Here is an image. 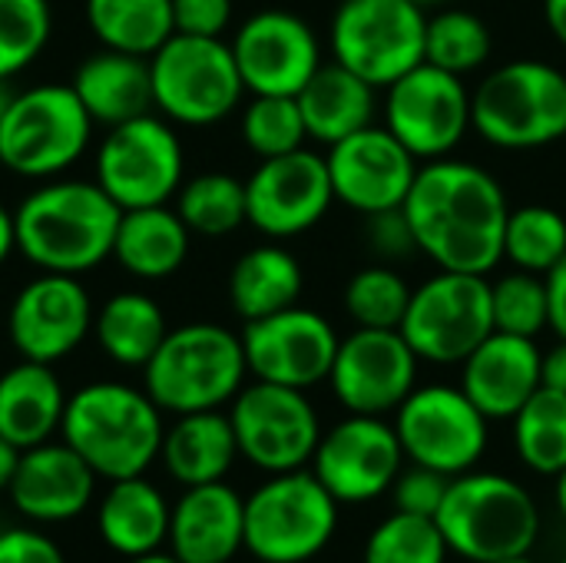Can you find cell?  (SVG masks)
<instances>
[{
  "label": "cell",
  "instance_id": "49",
  "mask_svg": "<svg viewBox=\"0 0 566 563\" xmlns=\"http://www.w3.org/2000/svg\"><path fill=\"white\" fill-rule=\"evenodd\" d=\"M541 385L566 395V338L541 355Z\"/></svg>",
  "mask_w": 566,
  "mask_h": 563
},
{
  "label": "cell",
  "instance_id": "32",
  "mask_svg": "<svg viewBox=\"0 0 566 563\" xmlns=\"http://www.w3.org/2000/svg\"><path fill=\"white\" fill-rule=\"evenodd\" d=\"M302 289L305 272L298 259L275 242L242 252L229 272V305L242 322H255L298 305Z\"/></svg>",
  "mask_w": 566,
  "mask_h": 563
},
{
  "label": "cell",
  "instance_id": "53",
  "mask_svg": "<svg viewBox=\"0 0 566 563\" xmlns=\"http://www.w3.org/2000/svg\"><path fill=\"white\" fill-rule=\"evenodd\" d=\"M126 563H182L176 561L172 554H163V551H156V554H143V557H129Z\"/></svg>",
  "mask_w": 566,
  "mask_h": 563
},
{
  "label": "cell",
  "instance_id": "12",
  "mask_svg": "<svg viewBox=\"0 0 566 563\" xmlns=\"http://www.w3.org/2000/svg\"><path fill=\"white\" fill-rule=\"evenodd\" d=\"M182 143L166 116L143 113L106 129L96 183L119 209L166 206L182 186Z\"/></svg>",
  "mask_w": 566,
  "mask_h": 563
},
{
  "label": "cell",
  "instance_id": "22",
  "mask_svg": "<svg viewBox=\"0 0 566 563\" xmlns=\"http://www.w3.org/2000/svg\"><path fill=\"white\" fill-rule=\"evenodd\" d=\"M328 179L335 202L358 216L398 209L418 176V159L388 133V126H365L328 146Z\"/></svg>",
  "mask_w": 566,
  "mask_h": 563
},
{
  "label": "cell",
  "instance_id": "54",
  "mask_svg": "<svg viewBox=\"0 0 566 563\" xmlns=\"http://www.w3.org/2000/svg\"><path fill=\"white\" fill-rule=\"evenodd\" d=\"M10 100H13V90H10L7 80H0V123H3V116H7V110H10Z\"/></svg>",
  "mask_w": 566,
  "mask_h": 563
},
{
  "label": "cell",
  "instance_id": "4",
  "mask_svg": "<svg viewBox=\"0 0 566 563\" xmlns=\"http://www.w3.org/2000/svg\"><path fill=\"white\" fill-rule=\"evenodd\" d=\"M249 375L242 335L216 322L169 329L143 368L146 395L172 415L232 405Z\"/></svg>",
  "mask_w": 566,
  "mask_h": 563
},
{
  "label": "cell",
  "instance_id": "16",
  "mask_svg": "<svg viewBox=\"0 0 566 563\" xmlns=\"http://www.w3.org/2000/svg\"><path fill=\"white\" fill-rule=\"evenodd\" d=\"M405 461L395 425L378 415H348L322 431L312 455V475L338 504H368L391 491Z\"/></svg>",
  "mask_w": 566,
  "mask_h": 563
},
{
  "label": "cell",
  "instance_id": "28",
  "mask_svg": "<svg viewBox=\"0 0 566 563\" xmlns=\"http://www.w3.org/2000/svg\"><path fill=\"white\" fill-rule=\"evenodd\" d=\"M66 411V392L53 365L20 358L0 375V435L20 451L50 441Z\"/></svg>",
  "mask_w": 566,
  "mask_h": 563
},
{
  "label": "cell",
  "instance_id": "8",
  "mask_svg": "<svg viewBox=\"0 0 566 563\" xmlns=\"http://www.w3.org/2000/svg\"><path fill=\"white\" fill-rule=\"evenodd\" d=\"M93 126L70 83L13 93L0 123V166L23 179H53L86 153Z\"/></svg>",
  "mask_w": 566,
  "mask_h": 563
},
{
  "label": "cell",
  "instance_id": "5",
  "mask_svg": "<svg viewBox=\"0 0 566 563\" xmlns=\"http://www.w3.org/2000/svg\"><path fill=\"white\" fill-rule=\"evenodd\" d=\"M434 521L448 551L474 563L531 554L541 538V511L531 491L494 471H464L451 478Z\"/></svg>",
  "mask_w": 566,
  "mask_h": 563
},
{
  "label": "cell",
  "instance_id": "58",
  "mask_svg": "<svg viewBox=\"0 0 566 563\" xmlns=\"http://www.w3.org/2000/svg\"><path fill=\"white\" fill-rule=\"evenodd\" d=\"M560 563H566V557H564V561H560Z\"/></svg>",
  "mask_w": 566,
  "mask_h": 563
},
{
  "label": "cell",
  "instance_id": "15",
  "mask_svg": "<svg viewBox=\"0 0 566 563\" xmlns=\"http://www.w3.org/2000/svg\"><path fill=\"white\" fill-rule=\"evenodd\" d=\"M385 126L418 163L444 159L474 129L471 90L461 76L424 60L385 86Z\"/></svg>",
  "mask_w": 566,
  "mask_h": 563
},
{
  "label": "cell",
  "instance_id": "38",
  "mask_svg": "<svg viewBox=\"0 0 566 563\" xmlns=\"http://www.w3.org/2000/svg\"><path fill=\"white\" fill-rule=\"evenodd\" d=\"M566 256V219L551 206L511 209L504 229V259L514 269L547 275Z\"/></svg>",
  "mask_w": 566,
  "mask_h": 563
},
{
  "label": "cell",
  "instance_id": "31",
  "mask_svg": "<svg viewBox=\"0 0 566 563\" xmlns=\"http://www.w3.org/2000/svg\"><path fill=\"white\" fill-rule=\"evenodd\" d=\"M192 232L182 222V216L169 206H143V209H123L113 256L123 272L136 279H169L182 269L189 259Z\"/></svg>",
  "mask_w": 566,
  "mask_h": 563
},
{
  "label": "cell",
  "instance_id": "19",
  "mask_svg": "<svg viewBox=\"0 0 566 563\" xmlns=\"http://www.w3.org/2000/svg\"><path fill=\"white\" fill-rule=\"evenodd\" d=\"M229 46L252 96H298L322 66V43L312 23L279 7L252 13Z\"/></svg>",
  "mask_w": 566,
  "mask_h": 563
},
{
  "label": "cell",
  "instance_id": "44",
  "mask_svg": "<svg viewBox=\"0 0 566 563\" xmlns=\"http://www.w3.org/2000/svg\"><path fill=\"white\" fill-rule=\"evenodd\" d=\"M451 478L421 465H411L408 471L401 468V475L391 484V498H395V511L405 514H418V518H438L441 501L448 494Z\"/></svg>",
  "mask_w": 566,
  "mask_h": 563
},
{
  "label": "cell",
  "instance_id": "39",
  "mask_svg": "<svg viewBox=\"0 0 566 563\" xmlns=\"http://www.w3.org/2000/svg\"><path fill=\"white\" fill-rule=\"evenodd\" d=\"M411 292L415 289L398 269H391L388 262H375L348 279L345 312L355 329H401Z\"/></svg>",
  "mask_w": 566,
  "mask_h": 563
},
{
  "label": "cell",
  "instance_id": "9",
  "mask_svg": "<svg viewBox=\"0 0 566 563\" xmlns=\"http://www.w3.org/2000/svg\"><path fill=\"white\" fill-rule=\"evenodd\" d=\"M153 106L182 126H212L226 119L245 93L232 46L222 37L172 33L153 56Z\"/></svg>",
  "mask_w": 566,
  "mask_h": 563
},
{
  "label": "cell",
  "instance_id": "55",
  "mask_svg": "<svg viewBox=\"0 0 566 563\" xmlns=\"http://www.w3.org/2000/svg\"><path fill=\"white\" fill-rule=\"evenodd\" d=\"M557 508H560V514L566 518V471L557 475Z\"/></svg>",
  "mask_w": 566,
  "mask_h": 563
},
{
  "label": "cell",
  "instance_id": "1",
  "mask_svg": "<svg viewBox=\"0 0 566 563\" xmlns=\"http://www.w3.org/2000/svg\"><path fill=\"white\" fill-rule=\"evenodd\" d=\"M401 209L418 252L438 269L488 275L504 262L511 202L501 183L478 163L451 156L424 163Z\"/></svg>",
  "mask_w": 566,
  "mask_h": 563
},
{
  "label": "cell",
  "instance_id": "3",
  "mask_svg": "<svg viewBox=\"0 0 566 563\" xmlns=\"http://www.w3.org/2000/svg\"><path fill=\"white\" fill-rule=\"evenodd\" d=\"M163 435V408L146 388L123 382L83 385L66 398L60 425V438L106 481L146 475L159 458Z\"/></svg>",
  "mask_w": 566,
  "mask_h": 563
},
{
  "label": "cell",
  "instance_id": "17",
  "mask_svg": "<svg viewBox=\"0 0 566 563\" xmlns=\"http://www.w3.org/2000/svg\"><path fill=\"white\" fill-rule=\"evenodd\" d=\"M418 355L398 329H355L338 342L328 385L348 415H391L418 388Z\"/></svg>",
  "mask_w": 566,
  "mask_h": 563
},
{
  "label": "cell",
  "instance_id": "30",
  "mask_svg": "<svg viewBox=\"0 0 566 563\" xmlns=\"http://www.w3.org/2000/svg\"><path fill=\"white\" fill-rule=\"evenodd\" d=\"M169 514L163 491L146 481V475L109 481V491L99 501L96 528L109 551L119 557L156 554L169 541Z\"/></svg>",
  "mask_w": 566,
  "mask_h": 563
},
{
  "label": "cell",
  "instance_id": "7",
  "mask_svg": "<svg viewBox=\"0 0 566 563\" xmlns=\"http://www.w3.org/2000/svg\"><path fill=\"white\" fill-rule=\"evenodd\" d=\"M338 528V501L312 471L269 475L245 498V551L262 563H308Z\"/></svg>",
  "mask_w": 566,
  "mask_h": 563
},
{
  "label": "cell",
  "instance_id": "18",
  "mask_svg": "<svg viewBox=\"0 0 566 563\" xmlns=\"http://www.w3.org/2000/svg\"><path fill=\"white\" fill-rule=\"evenodd\" d=\"M338 342L342 338L332 322L302 305L245 322L242 329L249 375L302 392L318 382H328Z\"/></svg>",
  "mask_w": 566,
  "mask_h": 563
},
{
  "label": "cell",
  "instance_id": "24",
  "mask_svg": "<svg viewBox=\"0 0 566 563\" xmlns=\"http://www.w3.org/2000/svg\"><path fill=\"white\" fill-rule=\"evenodd\" d=\"M537 338L491 332L464 362L461 388L488 421H511L541 388Z\"/></svg>",
  "mask_w": 566,
  "mask_h": 563
},
{
  "label": "cell",
  "instance_id": "14",
  "mask_svg": "<svg viewBox=\"0 0 566 563\" xmlns=\"http://www.w3.org/2000/svg\"><path fill=\"white\" fill-rule=\"evenodd\" d=\"M488 418L454 385L415 388L395 411V431L411 465L458 478L488 451Z\"/></svg>",
  "mask_w": 566,
  "mask_h": 563
},
{
  "label": "cell",
  "instance_id": "37",
  "mask_svg": "<svg viewBox=\"0 0 566 563\" xmlns=\"http://www.w3.org/2000/svg\"><path fill=\"white\" fill-rule=\"evenodd\" d=\"M494 50V37L491 27L471 13V10H441L434 17H428V30H424V60L464 76L471 70H481L488 63Z\"/></svg>",
  "mask_w": 566,
  "mask_h": 563
},
{
  "label": "cell",
  "instance_id": "10",
  "mask_svg": "<svg viewBox=\"0 0 566 563\" xmlns=\"http://www.w3.org/2000/svg\"><path fill=\"white\" fill-rule=\"evenodd\" d=\"M424 30L428 13L411 0H342L328 27V46L332 60L385 90L424 63Z\"/></svg>",
  "mask_w": 566,
  "mask_h": 563
},
{
  "label": "cell",
  "instance_id": "33",
  "mask_svg": "<svg viewBox=\"0 0 566 563\" xmlns=\"http://www.w3.org/2000/svg\"><path fill=\"white\" fill-rule=\"evenodd\" d=\"M166 315L143 292H116L93 315V335L103 355L123 368H146L166 338Z\"/></svg>",
  "mask_w": 566,
  "mask_h": 563
},
{
  "label": "cell",
  "instance_id": "21",
  "mask_svg": "<svg viewBox=\"0 0 566 563\" xmlns=\"http://www.w3.org/2000/svg\"><path fill=\"white\" fill-rule=\"evenodd\" d=\"M93 302L80 275L40 272L10 302L7 335L20 358L53 365L93 332Z\"/></svg>",
  "mask_w": 566,
  "mask_h": 563
},
{
  "label": "cell",
  "instance_id": "42",
  "mask_svg": "<svg viewBox=\"0 0 566 563\" xmlns=\"http://www.w3.org/2000/svg\"><path fill=\"white\" fill-rule=\"evenodd\" d=\"M242 139L259 159L285 156L305 146L308 129L295 96H252L242 110Z\"/></svg>",
  "mask_w": 566,
  "mask_h": 563
},
{
  "label": "cell",
  "instance_id": "13",
  "mask_svg": "<svg viewBox=\"0 0 566 563\" xmlns=\"http://www.w3.org/2000/svg\"><path fill=\"white\" fill-rule=\"evenodd\" d=\"M229 421L239 441V458L265 475L305 468L322 441L318 411L305 392L259 378L242 385L232 398Z\"/></svg>",
  "mask_w": 566,
  "mask_h": 563
},
{
  "label": "cell",
  "instance_id": "51",
  "mask_svg": "<svg viewBox=\"0 0 566 563\" xmlns=\"http://www.w3.org/2000/svg\"><path fill=\"white\" fill-rule=\"evenodd\" d=\"M544 20H547L554 40L566 50V0H544Z\"/></svg>",
  "mask_w": 566,
  "mask_h": 563
},
{
  "label": "cell",
  "instance_id": "35",
  "mask_svg": "<svg viewBox=\"0 0 566 563\" xmlns=\"http://www.w3.org/2000/svg\"><path fill=\"white\" fill-rule=\"evenodd\" d=\"M517 458L544 478L566 471V395L554 388H537L527 405L511 418Z\"/></svg>",
  "mask_w": 566,
  "mask_h": 563
},
{
  "label": "cell",
  "instance_id": "34",
  "mask_svg": "<svg viewBox=\"0 0 566 563\" xmlns=\"http://www.w3.org/2000/svg\"><path fill=\"white\" fill-rule=\"evenodd\" d=\"M86 27L119 53L153 56L172 33V0H86Z\"/></svg>",
  "mask_w": 566,
  "mask_h": 563
},
{
  "label": "cell",
  "instance_id": "23",
  "mask_svg": "<svg viewBox=\"0 0 566 563\" xmlns=\"http://www.w3.org/2000/svg\"><path fill=\"white\" fill-rule=\"evenodd\" d=\"M96 491V471L66 445L43 441L20 455L7 488L13 508L40 524H63L83 514Z\"/></svg>",
  "mask_w": 566,
  "mask_h": 563
},
{
  "label": "cell",
  "instance_id": "41",
  "mask_svg": "<svg viewBox=\"0 0 566 563\" xmlns=\"http://www.w3.org/2000/svg\"><path fill=\"white\" fill-rule=\"evenodd\" d=\"M491 315H494V332L537 338L544 329H551L544 275L514 269L497 282H491Z\"/></svg>",
  "mask_w": 566,
  "mask_h": 563
},
{
  "label": "cell",
  "instance_id": "50",
  "mask_svg": "<svg viewBox=\"0 0 566 563\" xmlns=\"http://www.w3.org/2000/svg\"><path fill=\"white\" fill-rule=\"evenodd\" d=\"M20 448L13 445V441H7L3 435H0V491H7L10 488V481H13V475H17V465H20Z\"/></svg>",
  "mask_w": 566,
  "mask_h": 563
},
{
  "label": "cell",
  "instance_id": "20",
  "mask_svg": "<svg viewBox=\"0 0 566 563\" xmlns=\"http://www.w3.org/2000/svg\"><path fill=\"white\" fill-rule=\"evenodd\" d=\"M335 202L328 163L312 149L262 159L245 179L249 226L269 239H292L318 226Z\"/></svg>",
  "mask_w": 566,
  "mask_h": 563
},
{
  "label": "cell",
  "instance_id": "36",
  "mask_svg": "<svg viewBox=\"0 0 566 563\" xmlns=\"http://www.w3.org/2000/svg\"><path fill=\"white\" fill-rule=\"evenodd\" d=\"M176 212L182 216L192 236H229L249 222L245 183L229 173H202L179 186Z\"/></svg>",
  "mask_w": 566,
  "mask_h": 563
},
{
  "label": "cell",
  "instance_id": "40",
  "mask_svg": "<svg viewBox=\"0 0 566 563\" xmlns=\"http://www.w3.org/2000/svg\"><path fill=\"white\" fill-rule=\"evenodd\" d=\"M448 554L438 521L405 511L385 518L365 544V563H444Z\"/></svg>",
  "mask_w": 566,
  "mask_h": 563
},
{
  "label": "cell",
  "instance_id": "57",
  "mask_svg": "<svg viewBox=\"0 0 566 563\" xmlns=\"http://www.w3.org/2000/svg\"><path fill=\"white\" fill-rule=\"evenodd\" d=\"M411 3H418V7H431V3H441V0H411Z\"/></svg>",
  "mask_w": 566,
  "mask_h": 563
},
{
  "label": "cell",
  "instance_id": "27",
  "mask_svg": "<svg viewBox=\"0 0 566 563\" xmlns=\"http://www.w3.org/2000/svg\"><path fill=\"white\" fill-rule=\"evenodd\" d=\"M375 93L378 90L368 80H361L338 60L322 63L295 96L308 139L322 146H335L338 139L371 126L378 106Z\"/></svg>",
  "mask_w": 566,
  "mask_h": 563
},
{
  "label": "cell",
  "instance_id": "26",
  "mask_svg": "<svg viewBox=\"0 0 566 563\" xmlns=\"http://www.w3.org/2000/svg\"><path fill=\"white\" fill-rule=\"evenodd\" d=\"M73 93L86 106L93 123H103L106 129L116 123H126L133 116L153 113V76H149V60L119 53V50H96L90 53L73 80Z\"/></svg>",
  "mask_w": 566,
  "mask_h": 563
},
{
  "label": "cell",
  "instance_id": "52",
  "mask_svg": "<svg viewBox=\"0 0 566 563\" xmlns=\"http://www.w3.org/2000/svg\"><path fill=\"white\" fill-rule=\"evenodd\" d=\"M13 249H17V222H13V212L0 202V265L7 262Z\"/></svg>",
  "mask_w": 566,
  "mask_h": 563
},
{
  "label": "cell",
  "instance_id": "11",
  "mask_svg": "<svg viewBox=\"0 0 566 563\" xmlns=\"http://www.w3.org/2000/svg\"><path fill=\"white\" fill-rule=\"evenodd\" d=\"M398 332L421 362L461 365L494 332L488 275L438 269L411 292Z\"/></svg>",
  "mask_w": 566,
  "mask_h": 563
},
{
  "label": "cell",
  "instance_id": "47",
  "mask_svg": "<svg viewBox=\"0 0 566 563\" xmlns=\"http://www.w3.org/2000/svg\"><path fill=\"white\" fill-rule=\"evenodd\" d=\"M0 563H66V557L46 534L10 528L0 531Z\"/></svg>",
  "mask_w": 566,
  "mask_h": 563
},
{
  "label": "cell",
  "instance_id": "59",
  "mask_svg": "<svg viewBox=\"0 0 566 563\" xmlns=\"http://www.w3.org/2000/svg\"><path fill=\"white\" fill-rule=\"evenodd\" d=\"M564 139H566V136H564Z\"/></svg>",
  "mask_w": 566,
  "mask_h": 563
},
{
  "label": "cell",
  "instance_id": "45",
  "mask_svg": "<svg viewBox=\"0 0 566 563\" xmlns=\"http://www.w3.org/2000/svg\"><path fill=\"white\" fill-rule=\"evenodd\" d=\"M365 239H368V249L381 262H401L408 256H418V242L401 206L365 216Z\"/></svg>",
  "mask_w": 566,
  "mask_h": 563
},
{
  "label": "cell",
  "instance_id": "29",
  "mask_svg": "<svg viewBox=\"0 0 566 563\" xmlns=\"http://www.w3.org/2000/svg\"><path fill=\"white\" fill-rule=\"evenodd\" d=\"M159 458L169 478L182 488L222 481L239 458V441L229 415H222L219 408L176 415V421L163 435Z\"/></svg>",
  "mask_w": 566,
  "mask_h": 563
},
{
  "label": "cell",
  "instance_id": "56",
  "mask_svg": "<svg viewBox=\"0 0 566 563\" xmlns=\"http://www.w3.org/2000/svg\"><path fill=\"white\" fill-rule=\"evenodd\" d=\"M494 563H537L531 554H521V557H504V561H494Z\"/></svg>",
  "mask_w": 566,
  "mask_h": 563
},
{
  "label": "cell",
  "instance_id": "25",
  "mask_svg": "<svg viewBox=\"0 0 566 563\" xmlns=\"http://www.w3.org/2000/svg\"><path fill=\"white\" fill-rule=\"evenodd\" d=\"M166 544L182 563H229L245 548V498L226 481L186 488L172 504Z\"/></svg>",
  "mask_w": 566,
  "mask_h": 563
},
{
  "label": "cell",
  "instance_id": "43",
  "mask_svg": "<svg viewBox=\"0 0 566 563\" xmlns=\"http://www.w3.org/2000/svg\"><path fill=\"white\" fill-rule=\"evenodd\" d=\"M53 33L50 0H0V80L27 70Z\"/></svg>",
  "mask_w": 566,
  "mask_h": 563
},
{
  "label": "cell",
  "instance_id": "48",
  "mask_svg": "<svg viewBox=\"0 0 566 563\" xmlns=\"http://www.w3.org/2000/svg\"><path fill=\"white\" fill-rule=\"evenodd\" d=\"M547 282V305H551V329L557 338H566V256L544 275Z\"/></svg>",
  "mask_w": 566,
  "mask_h": 563
},
{
  "label": "cell",
  "instance_id": "6",
  "mask_svg": "<svg viewBox=\"0 0 566 563\" xmlns=\"http://www.w3.org/2000/svg\"><path fill=\"white\" fill-rule=\"evenodd\" d=\"M471 126L497 149H541L566 136V73L544 60H511L471 93Z\"/></svg>",
  "mask_w": 566,
  "mask_h": 563
},
{
  "label": "cell",
  "instance_id": "46",
  "mask_svg": "<svg viewBox=\"0 0 566 563\" xmlns=\"http://www.w3.org/2000/svg\"><path fill=\"white\" fill-rule=\"evenodd\" d=\"M232 23V0H172V27L189 37H222Z\"/></svg>",
  "mask_w": 566,
  "mask_h": 563
},
{
  "label": "cell",
  "instance_id": "2",
  "mask_svg": "<svg viewBox=\"0 0 566 563\" xmlns=\"http://www.w3.org/2000/svg\"><path fill=\"white\" fill-rule=\"evenodd\" d=\"M119 216L96 179H56L17 206V249L40 272L83 275L113 256Z\"/></svg>",
  "mask_w": 566,
  "mask_h": 563
}]
</instances>
